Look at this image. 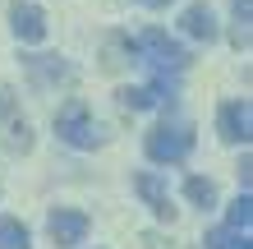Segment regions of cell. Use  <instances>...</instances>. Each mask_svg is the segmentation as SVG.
Wrapping results in <instances>:
<instances>
[{"mask_svg": "<svg viewBox=\"0 0 253 249\" xmlns=\"http://www.w3.org/2000/svg\"><path fill=\"white\" fill-rule=\"evenodd\" d=\"M55 139L69 143V148H79V152H92V148L106 143V129L92 120V111H87L83 97H69L65 106L55 111Z\"/></svg>", "mask_w": 253, "mask_h": 249, "instance_id": "obj_1", "label": "cell"}, {"mask_svg": "<svg viewBox=\"0 0 253 249\" xmlns=\"http://www.w3.org/2000/svg\"><path fill=\"white\" fill-rule=\"evenodd\" d=\"M129 55H143V65H152L157 74H180L189 69V51L161 28H143L138 37H129Z\"/></svg>", "mask_w": 253, "mask_h": 249, "instance_id": "obj_2", "label": "cell"}, {"mask_svg": "<svg viewBox=\"0 0 253 249\" xmlns=\"http://www.w3.org/2000/svg\"><path fill=\"white\" fill-rule=\"evenodd\" d=\"M143 148L161 166H180L184 157L193 152V129L184 120H161L157 129H147V143H143Z\"/></svg>", "mask_w": 253, "mask_h": 249, "instance_id": "obj_3", "label": "cell"}, {"mask_svg": "<svg viewBox=\"0 0 253 249\" xmlns=\"http://www.w3.org/2000/svg\"><path fill=\"white\" fill-rule=\"evenodd\" d=\"M46 231H51L55 249H74V245H83V240H87L92 222H87V212H79V208H51Z\"/></svg>", "mask_w": 253, "mask_h": 249, "instance_id": "obj_4", "label": "cell"}, {"mask_svg": "<svg viewBox=\"0 0 253 249\" xmlns=\"http://www.w3.org/2000/svg\"><path fill=\"white\" fill-rule=\"evenodd\" d=\"M23 69H28V83H33L37 93L60 88V83H74V65L60 60V55H23Z\"/></svg>", "mask_w": 253, "mask_h": 249, "instance_id": "obj_5", "label": "cell"}, {"mask_svg": "<svg viewBox=\"0 0 253 249\" xmlns=\"http://www.w3.org/2000/svg\"><path fill=\"white\" fill-rule=\"evenodd\" d=\"M9 28H14V37H19L23 47H37V42L46 37V14L37 5H28V0H14L9 5Z\"/></svg>", "mask_w": 253, "mask_h": 249, "instance_id": "obj_6", "label": "cell"}, {"mask_svg": "<svg viewBox=\"0 0 253 249\" xmlns=\"http://www.w3.org/2000/svg\"><path fill=\"white\" fill-rule=\"evenodd\" d=\"M216 125H221V139H226V143H249V134H253L249 101H226L221 115H216Z\"/></svg>", "mask_w": 253, "mask_h": 249, "instance_id": "obj_7", "label": "cell"}, {"mask_svg": "<svg viewBox=\"0 0 253 249\" xmlns=\"http://www.w3.org/2000/svg\"><path fill=\"white\" fill-rule=\"evenodd\" d=\"M133 189H138V199L161 217V222H170V217H175L170 194H166V185H161V175H157V171H138V175H133Z\"/></svg>", "mask_w": 253, "mask_h": 249, "instance_id": "obj_8", "label": "cell"}, {"mask_svg": "<svg viewBox=\"0 0 253 249\" xmlns=\"http://www.w3.org/2000/svg\"><path fill=\"white\" fill-rule=\"evenodd\" d=\"M180 28H184V37H193V42H212L216 37V14H212V5H189L184 14H180Z\"/></svg>", "mask_w": 253, "mask_h": 249, "instance_id": "obj_9", "label": "cell"}, {"mask_svg": "<svg viewBox=\"0 0 253 249\" xmlns=\"http://www.w3.org/2000/svg\"><path fill=\"white\" fill-rule=\"evenodd\" d=\"M230 14H235V33L230 42L240 51H249V23H253V0H230Z\"/></svg>", "mask_w": 253, "mask_h": 249, "instance_id": "obj_10", "label": "cell"}, {"mask_svg": "<svg viewBox=\"0 0 253 249\" xmlns=\"http://www.w3.org/2000/svg\"><path fill=\"white\" fill-rule=\"evenodd\" d=\"M184 199L193 203V208H216V185L203 180V175H189L184 180Z\"/></svg>", "mask_w": 253, "mask_h": 249, "instance_id": "obj_11", "label": "cell"}, {"mask_svg": "<svg viewBox=\"0 0 253 249\" xmlns=\"http://www.w3.org/2000/svg\"><path fill=\"white\" fill-rule=\"evenodd\" d=\"M0 249H33L28 226H23V222H14V217H0Z\"/></svg>", "mask_w": 253, "mask_h": 249, "instance_id": "obj_12", "label": "cell"}, {"mask_svg": "<svg viewBox=\"0 0 253 249\" xmlns=\"http://www.w3.org/2000/svg\"><path fill=\"white\" fill-rule=\"evenodd\" d=\"M226 222H230V231H244V236H249V226H253V199H249V189H240V199L230 203Z\"/></svg>", "mask_w": 253, "mask_h": 249, "instance_id": "obj_13", "label": "cell"}, {"mask_svg": "<svg viewBox=\"0 0 253 249\" xmlns=\"http://www.w3.org/2000/svg\"><path fill=\"white\" fill-rule=\"evenodd\" d=\"M207 249H249V236L230 231V226H216V231H207Z\"/></svg>", "mask_w": 253, "mask_h": 249, "instance_id": "obj_14", "label": "cell"}, {"mask_svg": "<svg viewBox=\"0 0 253 249\" xmlns=\"http://www.w3.org/2000/svg\"><path fill=\"white\" fill-rule=\"evenodd\" d=\"M5 148H9V152H28V148H33V129H28V120H14V125H9Z\"/></svg>", "mask_w": 253, "mask_h": 249, "instance_id": "obj_15", "label": "cell"}, {"mask_svg": "<svg viewBox=\"0 0 253 249\" xmlns=\"http://www.w3.org/2000/svg\"><path fill=\"white\" fill-rule=\"evenodd\" d=\"M129 60H133V55H129V37H111L106 42V69H120Z\"/></svg>", "mask_w": 253, "mask_h": 249, "instance_id": "obj_16", "label": "cell"}, {"mask_svg": "<svg viewBox=\"0 0 253 249\" xmlns=\"http://www.w3.org/2000/svg\"><path fill=\"white\" fill-rule=\"evenodd\" d=\"M5 115H14V88L0 83V120H5Z\"/></svg>", "mask_w": 253, "mask_h": 249, "instance_id": "obj_17", "label": "cell"}, {"mask_svg": "<svg viewBox=\"0 0 253 249\" xmlns=\"http://www.w3.org/2000/svg\"><path fill=\"white\" fill-rule=\"evenodd\" d=\"M138 5H147V9H166L170 0H138Z\"/></svg>", "mask_w": 253, "mask_h": 249, "instance_id": "obj_18", "label": "cell"}]
</instances>
